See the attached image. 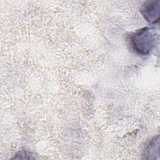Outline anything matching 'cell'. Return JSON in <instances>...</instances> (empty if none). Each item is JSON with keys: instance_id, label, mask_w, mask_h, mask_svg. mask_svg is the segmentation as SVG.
I'll return each instance as SVG.
<instances>
[{"instance_id": "cell-1", "label": "cell", "mask_w": 160, "mask_h": 160, "mask_svg": "<svg viewBox=\"0 0 160 160\" xmlns=\"http://www.w3.org/2000/svg\"><path fill=\"white\" fill-rule=\"evenodd\" d=\"M132 50L137 54H150L159 42V35L154 29L149 27L141 28L131 34L129 39Z\"/></svg>"}, {"instance_id": "cell-2", "label": "cell", "mask_w": 160, "mask_h": 160, "mask_svg": "<svg viewBox=\"0 0 160 160\" xmlns=\"http://www.w3.org/2000/svg\"><path fill=\"white\" fill-rule=\"evenodd\" d=\"M140 12L144 19L150 24H156L160 19V1H146L141 6Z\"/></svg>"}, {"instance_id": "cell-3", "label": "cell", "mask_w": 160, "mask_h": 160, "mask_svg": "<svg viewBox=\"0 0 160 160\" xmlns=\"http://www.w3.org/2000/svg\"><path fill=\"white\" fill-rule=\"evenodd\" d=\"M159 136H154L145 145L142 154V158L146 159H159Z\"/></svg>"}]
</instances>
